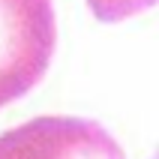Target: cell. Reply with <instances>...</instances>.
<instances>
[{
  "label": "cell",
  "instance_id": "6da1fadb",
  "mask_svg": "<svg viewBox=\"0 0 159 159\" xmlns=\"http://www.w3.org/2000/svg\"><path fill=\"white\" fill-rule=\"evenodd\" d=\"M54 45L51 0H0V108L42 81Z\"/></svg>",
  "mask_w": 159,
  "mask_h": 159
},
{
  "label": "cell",
  "instance_id": "7a4b0ae2",
  "mask_svg": "<svg viewBox=\"0 0 159 159\" xmlns=\"http://www.w3.org/2000/svg\"><path fill=\"white\" fill-rule=\"evenodd\" d=\"M0 159H123V147L96 120L36 117L0 135Z\"/></svg>",
  "mask_w": 159,
  "mask_h": 159
},
{
  "label": "cell",
  "instance_id": "3957f363",
  "mask_svg": "<svg viewBox=\"0 0 159 159\" xmlns=\"http://www.w3.org/2000/svg\"><path fill=\"white\" fill-rule=\"evenodd\" d=\"M156 3H159V0H87L90 12H93L99 21H108V24L126 21V18L138 15V12L156 6Z\"/></svg>",
  "mask_w": 159,
  "mask_h": 159
},
{
  "label": "cell",
  "instance_id": "277c9868",
  "mask_svg": "<svg viewBox=\"0 0 159 159\" xmlns=\"http://www.w3.org/2000/svg\"><path fill=\"white\" fill-rule=\"evenodd\" d=\"M150 159H159V150H156V153H153V156H150Z\"/></svg>",
  "mask_w": 159,
  "mask_h": 159
}]
</instances>
